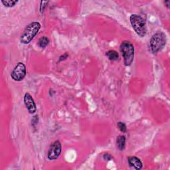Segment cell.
I'll return each mask as SVG.
<instances>
[{"label": "cell", "mask_w": 170, "mask_h": 170, "mask_svg": "<svg viewBox=\"0 0 170 170\" xmlns=\"http://www.w3.org/2000/svg\"><path fill=\"white\" fill-rule=\"evenodd\" d=\"M41 29V25L39 22H32L29 24L21 36L20 41L23 44H28L35 37Z\"/></svg>", "instance_id": "1"}, {"label": "cell", "mask_w": 170, "mask_h": 170, "mask_svg": "<svg viewBox=\"0 0 170 170\" xmlns=\"http://www.w3.org/2000/svg\"><path fill=\"white\" fill-rule=\"evenodd\" d=\"M130 20L132 26L137 35L141 37H144L146 35L147 29L146 21L142 17L136 14H132L130 16Z\"/></svg>", "instance_id": "2"}, {"label": "cell", "mask_w": 170, "mask_h": 170, "mask_svg": "<svg viewBox=\"0 0 170 170\" xmlns=\"http://www.w3.org/2000/svg\"><path fill=\"white\" fill-rule=\"evenodd\" d=\"M166 44V36L161 31L157 32L151 38L150 46L152 52L155 54L162 49Z\"/></svg>", "instance_id": "3"}, {"label": "cell", "mask_w": 170, "mask_h": 170, "mask_svg": "<svg viewBox=\"0 0 170 170\" xmlns=\"http://www.w3.org/2000/svg\"><path fill=\"white\" fill-rule=\"evenodd\" d=\"M126 66H130L132 63L134 57V47L130 41H123L120 47Z\"/></svg>", "instance_id": "4"}, {"label": "cell", "mask_w": 170, "mask_h": 170, "mask_svg": "<svg viewBox=\"0 0 170 170\" xmlns=\"http://www.w3.org/2000/svg\"><path fill=\"white\" fill-rule=\"evenodd\" d=\"M26 73V67L23 63H19L13 70L11 76L15 81H21L25 77Z\"/></svg>", "instance_id": "5"}, {"label": "cell", "mask_w": 170, "mask_h": 170, "mask_svg": "<svg viewBox=\"0 0 170 170\" xmlns=\"http://www.w3.org/2000/svg\"><path fill=\"white\" fill-rule=\"evenodd\" d=\"M62 150V146L61 142L57 140L52 144L48 152V159L49 160H55L57 159L61 155Z\"/></svg>", "instance_id": "6"}, {"label": "cell", "mask_w": 170, "mask_h": 170, "mask_svg": "<svg viewBox=\"0 0 170 170\" xmlns=\"http://www.w3.org/2000/svg\"><path fill=\"white\" fill-rule=\"evenodd\" d=\"M24 103L26 108H27L30 114L35 113L37 110V107L35 101H34L33 97L29 93L27 92L24 96Z\"/></svg>", "instance_id": "7"}, {"label": "cell", "mask_w": 170, "mask_h": 170, "mask_svg": "<svg viewBox=\"0 0 170 170\" xmlns=\"http://www.w3.org/2000/svg\"><path fill=\"white\" fill-rule=\"evenodd\" d=\"M127 161H128V164L130 166L135 169H141L143 168V164L142 162V161L140 160L136 156H131L129 157L128 159H127Z\"/></svg>", "instance_id": "8"}, {"label": "cell", "mask_w": 170, "mask_h": 170, "mask_svg": "<svg viewBox=\"0 0 170 170\" xmlns=\"http://www.w3.org/2000/svg\"><path fill=\"white\" fill-rule=\"evenodd\" d=\"M116 146L120 150L122 151L124 150L126 146V137L124 136H119L117 138Z\"/></svg>", "instance_id": "9"}, {"label": "cell", "mask_w": 170, "mask_h": 170, "mask_svg": "<svg viewBox=\"0 0 170 170\" xmlns=\"http://www.w3.org/2000/svg\"><path fill=\"white\" fill-rule=\"evenodd\" d=\"M106 55L110 61H116L119 58L118 53L114 50H110L106 52Z\"/></svg>", "instance_id": "10"}, {"label": "cell", "mask_w": 170, "mask_h": 170, "mask_svg": "<svg viewBox=\"0 0 170 170\" xmlns=\"http://www.w3.org/2000/svg\"><path fill=\"white\" fill-rule=\"evenodd\" d=\"M49 43V40L47 37H41L39 41H38V45H39L41 48L44 49Z\"/></svg>", "instance_id": "11"}, {"label": "cell", "mask_w": 170, "mask_h": 170, "mask_svg": "<svg viewBox=\"0 0 170 170\" xmlns=\"http://www.w3.org/2000/svg\"><path fill=\"white\" fill-rule=\"evenodd\" d=\"M18 1H14V0H9V1H2V3L3 4L4 6L7 7H11L15 6V4L18 3Z\"/></svg>", "instance_id": "12"}, {"label": "cell", "mask_w": 170, "mask_h": 170, "mask_svg": "<svg viewBox=\"0 0 170 170\" xmlns=\"http://www.w3.org/2000/svg\"><path fill=\"white\" fill-rule=\"evenodd\" d=\"M117 125H118L119 130H120L121 132H126V130H127V127H126V124H124V122H118Z\"/></svg>", "instance_id": "13"}, {"label": "cell", "mask_w": 170, "mask_h": 170, "mask_svg": "<svg viewBox=\"0 0 170 170\" xmlns=\"http://www.w3.org/2000/svg\"><path fill=\"white\" fill-rule=\"evenodd\" d=\"M48 2H45V1H41V5H40V12L42 13L43 12L44 10H45V8L46 7L47 5L48 4Z\"/></svg>", "instance_id": "14"}, {"label": "cell", "mask_w": 170, "mask_h": 170, "mask_svg": "<svg viewBox=\"0 0 170 170\" xmlns=\"http://www.w3.org/2000/svg\"><path fill=\"white\" fill-rule=\"evenodd\" d=\"M103 158H104V160H108V161H109V160H111L112 159V157L111 155L109 154H104V156H103Z\"/></svg>", "instance_id": "15"}, {"label": "cell", "mask_w": 170, "mask_h": 170, "mask_svg": "<svg viewBox=\"0 0 170 170\" xmlns=\"http://www.w3.org/2000/svg\"><path fill=\"white\" fill-rule=\"evenodd\" d=\"M67 57H68V55L67 53H65V55H62V56L60 57V59H59V61H61L65 60V59H66Z\"/></svg>", "instance_id": "16"}, {"label": "cell", "mask_w": 170, "mask_h": 170, "mask_svg": "<svg viewBox=\"0 0 170 170\" xmlns=\"http://www.w3.org/2000/svg\"><path fill=\"white\" fill-rule=\"evenodd\" d=\"M165 4L166 5L167 7L169 8V5H170V1H169V0H168V1H165Z\"/></svg>", "instance_id": "17"}]
</instances>
